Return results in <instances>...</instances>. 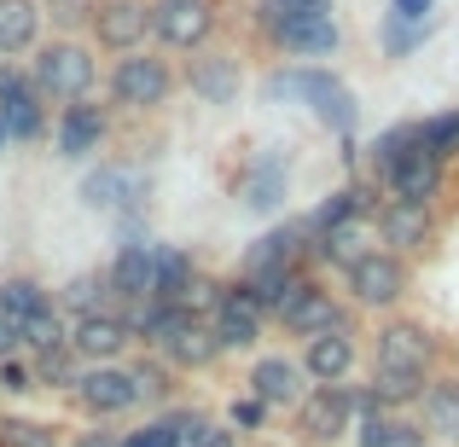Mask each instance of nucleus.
<instances>
[{"label":"nucleus","mask_w":459,"mask_h":447,"mask_svg":"<svg viewBox=\"0 0 459 447\" xmlns=\"http://www.w3.org/2000/svg\"><path fill=\"white\" fill-rule=\"evenodd\" d=\"M152 355H163L180 378H192V372H215L227 360L221 343H215V331H210V320H180L175 337H169L163 348H152Z\"/></svg>","instance_id":"nucleus-25"},{"label":"nucleus","mask_w":459,"mask_h":447,"mask_svg":"<svg viewBox=\"0 0 459 447\" xmlns=\"http://www.w3.org/2000/svg\"><path fill=\"white\" fill-rule=\"evenodd\" d=\"M93 6L100 0H41V18L53 23V35H88Z\"/></svg>","instance_id":"nucleus-39"},{"label":"nucleus","mask_w":459,"mask_h":447,"mask_svg":"<svg viewBox=\"0 0 459 447\" xmlns=\"http://www.w3.org/2000/svg\"><path fill=\"white\" fill-rule=\"evenodd\" d=\"M314 390L303 360L285 355V348H262V355H250V372H245V395H256L268 413H291L297 401Z\"/></svg>","instance_id":"nucleus-19"},{"label":"nucleus","mask_w":459,"mask_h":447,"mask_svg":"<svg viewBox=\"0 0 459 447\" xmlns=\"http://www.w3.org/2000/svg\"><path fill=\"white\" fill-rule=\"evenodd\" d=\"M332 88H343V76L332 64H273L262 76V99L268 105H308L314 111Z\"/></svg>","instance_id":"nucleus-22"},{"label":"nucleus","mask_w":459,"mask_h":447,"mask_svg":"<svg viewBox=\"0 0 459 447\" xmlns=\"http://www.w3.org/2000/svg\"><path fill=\"white\" fill-rule=\"evenodd\" d=\"M372 180L384 186V198H402V203H437V210H442V198H448V186H454V168H448V163H437V157H430L425 146H407L390 168H378Z\"/></svg>","instance_id":"nucleus-16"},{"label":"nucleus","mask_w":459,"mask_h":447,"mask_svg":"<svg viewBox=\"0 0 459 447\" xmlns=\"http://www.w3.org/2000/svg\"><path fill=\"white\" fill-rule=\"evenodd\" d=\"M355 320H360V314L343 302V291H332V285H325L320 273H314L303 291H297L280 314H273V331L291 337V343H308V337L337 331V325H355Z\"/></svg>","instance_id":"nucleus-12"},{"label":"nucleus","mask_w":459,"mask_h":447,"mask_svg":"<svg viewBox=\"0 0 459 447\" xmlns=\"http://www.w3.org/2000/svg\"><path fill=\"white\" fill-rule=\"evenodd\" d=\"M41 41H47L41 0H0V53L6 58H30Z\"/></svg>","instance_id":"nucleus-27"},{"label":"nucleus","mask_w":459,"mask_h":447,"mask_svg":"<svg viewBox=\"0 0 459 447\" xmlns=\"http://www.w3.org/2000/svg\"><path fill=\"white\" fill-rule=\"evenodd\" d=\"M65 447H123V430L117 425H88V430H70Z\"/></svg>","instance_id":"nucleus-43"},{"label":"nucleus","mask_w":459,"mask_h":447,"mask_svg":"<svg viewBox=\"0 0 459 447\" xmlns=\"http://www.w3.org/2000/svg\"><path fill=\"white\" fill-rule=\"evenodd\" d=\"M250 35L285 64H320L343 47V30H337L332 12H291V6H273V0L250 6Z\"/></svg>","instance_id":"nucleus-3"},{"label":"nucleus","mask_w":459,"mask_h":447,"mask_svg":"<svg viewBox=\"0 0 459 447\" xmlns=\"http://www.w3.org/2000/svg\"><path fill=\"white\" fill-rule=\"evenodd\" d=\"M291 198V151L285 146H262L233 168V203L250 215H280Z\"/></svg>","instance_id":"nucleus-11"},{"label":"nucleus","mask_w":459,"mask_h":447,"mask_svg":"<svg viewBox=\"0 0 459 447\" xmlns=\"http://www.w3.org/2000/svg\"><path fill=\"white\" fill-rule=\"evenodd\" d=\"M152 262H157V238H146V245H117V256L105 262V279H111L117 308L152 302Z\"/></svg>","instance_id":"nucleus-24"},{"label":"nucleus","mask_w":459,"mask_h":447,"mask_svg":"<svg viewBox=\"0 0 459 447\" xmlns=\"http://www.w3.org/2000/svg\"><path fill=\"white\" fill-rule=\"evenodd\" d=\"M227 425H233L238 436H262V430L273 425V413L256 401V395H233V401H227Z\"/></svg>","instance_id":"nucleus-40"},{"label":"nucleus","mask_w":459,"mask_h":447,"mask_svg":"<svg viewBox=\"0 0 459 447\" xmlns=\"http://www.w3.org/2000/svg\"><path fill=\"white\" fill-rule=\"evenodd\" d=\"M285 418H291V442L297 447H337V442H349V436H355V401H349V383H314Z\"/></svg>","instance_id":"nucleus-8"},{"label":"nucleus","mask_w":459,"mask_h":447,"mask_svg":"<svg viewBox=\"0 0 459 447\" xmlns=\"http://www.w3.org/2000/svg\"><path fill=\"white\" fill-rule=\"evenodd\" d=\"M0 58H6V53H0Z\"/></svg>","instance_id":"nucleus-51"},{"label":"nucleus","mask_w":459,"mask_h":447,"mask_svg":"<svg viewBox=\"0 0 459 447\" xmlns=\"http://www.w3.org/2000/svg\"><path fill=\"white\" fill-rule=\"evenodd\" d=\"M117 134H123V123L111 116V105L100 99H76V105H58L53 111V151L65 157V163H93L100 151L117 146Z\"/></svg>","instance_id":"nucleus-9"},{"label":"nucleus","mask_w":459,"mask_h":447,"mask_svg":"<svg viewBox=\"0 0 459 447\" xmlns=\"http://www.w3.org/2000/svg\"><path fill=\"white\" fill-rule=\"evenodd\" d=\"M314 116H320L325 128H332L337 140H355V123H360V105H355V93H349V82L343 88H332L320 105H314Z\"/></svg>","instance_id":"nucleus-37"},{"label":"nucleus","mask_w":459,"mask_h":447,"mask_svg":"<svg viewBox=\"0 0 459 447\" xmlns=\"http://www.w3.org/2000/svg\"><path fill=\"white\" fill-rule=\"evenodd\" d=\"M12 355H23V337H18V325L0 314V360H12Z\"/></svg>","instance_id":"nucleus-46"},{"label":"nucleus","mask_w":459,"mask_h":447,"mask_svg":"<svg viewBox=\"0 0 459 447\" xmlns=\"http://www.w3.org/2000/svg\"><path fill=\"white\" fill-rule=\"evenodd\" d=\"M204 273V262L192 256L186 245H157V262H152V302H180L192 291V279Z\"/></svg>","instance_id":"nucleus-28"},{"label":"nucleus","mask_w":459,"mask_h":447,"mask_svg":"<svg viewBox=\"0 0 459 447\" xmlns=\"http://www.w3.org/2000/svg\"><path fill=\"white\" fill-rule=\"evenodd\" d=\"M123 366H128V378H134V395H140V413H146V418H152V413H169V407L180 401V383H186V378H180V372L169 366L163 355L134 348Z\"/></svg>","instance_id":"nucleus-23"},{"label":"nucleus","mask_w":459,"mask_h":447,"mask_svg":"<svg viewBox=\"0 0 459 447\" xmlns=\"http://www.w3.org/2000/svg\"><path fill=\"white\" fill-rule=\"evenodd\" d=\"M273 6H291V12H332V0H273Z\"/></svg>","instance_id":"nucleus-47"},{"label":"nucleus","mask_w":459,"mask_h":447,"mask_svg":"<svg viewBox=\"0 0 459 447\" xmlns=\"http://www.w3.org/2000/svg\"><path fill=\"white\" fill-rule=\"evenodd\" d=\"M285 268H308V221L303 215L268 227V233L238 256V279H262V273H285Z\"/></svg>","instance_id":"nucleus-21"},{"label":"nucleus","mask_w":459,"mask_h":447,"mask_svg":"<svg viewBox=\"0 0 459 447\" xmlns=\"http://www.w3.org/2000/svg\"><path fill=\"white\" fill-rule=\"evenodd\" d=\"M82 203L100 215H128L152 203V168H140L134 157H100V163L82 175Z\"/></svg>","instance_id":"nucleus-10"},{"label":"nucleus","mask_w":459,"mask_h":447,"mask_svg":"<svg viewBox=\"0 0 459 447\" xmlns=\"http://www.w3.org/2000/svg\"><path fill=\"white\" fill-rule=\"evenodd\" d=\"M372 233H378V250L402 262H430L442 245V210L437 203H402V198H384V210L372 215Z\"/></svg>","instance_id":"nucleus-7"},{"label":"nucleus","mask_w":459,"mask_h":447,"mask_svg":"<svg viewBox=\"0 0 459 447\" xmlns=\"http://www.w3.org/2000/svg\"><path fill=\"white\" fill-rule=\"evenodd\" d=\"M53 285H41L35 273H0V314H6L12 325H30L41 320V314H53Z\"/></svg>","instance_id":"nucleus-29"},{"label":"nucleus","mask_w":459,"mask_h":447,"mask_svg":"<svg viewBox=\"0 0 459 447\" xmlns=\"http://www.w3.org/2000/svg\"><path fill=\"white\" fill-rule=\"evenodd\" d=\"M210 331L221 343V355H262V337L273 331L268 314L256 308V297H250V285L238 273H227V291H221V308L210 314Z\"/></svg>","instance_id":"nucleus-14"},{"label":"nucleus","mask_w":459,"mask_h":447,"mask_svg":"<svg viewBox=\"0 0 459 447\" xmlns=\"http://www.w3.org/2000/svg\"><path fill=\"white\" fill-rule=\"evenodd\" d=\"M180 88L198 105L227 111V105H238V93H245V58H238L233 47H204V53L180 58Z\"/></svg>","instance_id":"nucleus-15"},{"label":"nucleus","mask_w":459,"mask_h":447,"mask_svg":"<svg viewBox=\"0 0 459 447\" xmlns=\"http://www.w3.org/2000/svg\"><path fill=\"white\" fill-rule=\"evenodd\" d=\"M419 146L437 157V163L459 168V105H448L437 116H419Z\"/></svg>","instance_id":"nucleus-34"},{"label":"nucleus","mask_w":459,"mask_h":447,"mask_svg":"<svg viewBox=\"0 0 459 447\" xmlns=\"http://www.w3.org/2000/svg\"><path fill=\"white\" fill-rule=\"evenodd\" d=\"M227 6L221 0H152V47L169 58H192L221 41Z\"/></svg>","instance_id":"nucleus-6"},{"label":"nucleus","mask_w":459,"mask_h":447,"mask_svg":"<svg viewBox=\"0 0 459 447\" xmlns=\"http://www.w3.org/2000/svg\"><path fill=\"white\" fill-rule=\"evenodd\" d=\"M413 279H419L413 262L390 256V250H367L355 268L337 273V291H343V302H349L355 314H378V320H384V314H402V308H407Z\"/></svg>","instance_id":"nucleus-5"},{"label":"nucleus","mask_w":459,"mask_h":447,"mask_svg":"<svg viewBox=\"0 0 459 447\" xmlns=\"http://www.w3.org/2000/svg\"><path fill=\"white\" fill-rule=\"evenodd\" d=\"M53 302H58V314H65V320H82V314H105V308H117L105 268H82V273H70V279L53 291Z\"/></svg>","instance_id":"nucleus-30"},{"label":"nucleus","mask_w":459,"mask_h":447,"mask_svg":"<svg viewBox=\"0 0 459 447\" xmlns=\"http://www.w3.org/2000/svg\"><path fill=\"white\" fill-rule=\"evenodd\" d=\"M413 418L430 430V442H459V372L442 366L437 378L425 383V395H419Z\"/></svg>","instance_id":"nucleus-26"},{"label":"nucleus","mask_w":459,"mask_h":447,"mask_svg":"<svg viewBox=\"0 0 459 447\" xmlns=\"http://www.w3.org/2000/svg\"><path fill=\"white\" fill-rule=\"evenodd\" d=\"M23 64H30L35 93H41L53 111H58V105H76V99H100L105 64H100V53L88 47V35H53V41H41Z\"/></svg>","instance_id":"nucleus-4"},{"label":"nucleus","mask_w":459,"mask_h":447,"mask_svg":"<svg viewBox=\"0 0 459 447\" xmlns=\"http://www.w3.org/2000/svg\"><path fill=\"white\" fill-rule=\"evenodd\" d=\"M134 348L140 343H134V331H128V320L117 308L70 320V355H76L82 366H123Z\"/></svg>","instance_id":"nucleus-20"},{"label":"nucleus","mask_w":459,"mask_h":447,"mask_svg":"<svg viewBox=\"0 0 459 447\" xmlns=\"http://www.w3.org/2000/svg\"><path fill=\"white\" fill-rule=\"evenodd\" d=\"M30 372H35V390H47V395H70L76 390V378L88 366H82L70 348H53V355H30Z\"/></svg>","instance_id":"nucleus-35"},{"label":"nucleus","mask_w":459,"mask_h":447,"mask_svg":"<svg viewBox=\"0 0 459 447\" xmlns=\"http://www.w3.org/2000/svg\"><path fill=\"white\" fill-rule=\"evenodd\" d=\"M18 337H23V355H53V348H70V320L53 308V314H41V320L18 325Z\"/></svg>","instance_id":"nucleus-36"},{"label":"nucleus","mask_w":459,"mask_h":447,"mask_svg":"<svg viewBox=\"0 0 459 447\" xmlns=\"http://www.w3.org/2000/svg\"><path fill=\"white\" fill-rule=\"evenodd\" d=\"M70 407H76L88 425H117V418L140 413V395H134V378L128 366H88L70 390Z\"/></svg>","instance_id":"nucleus-18"},{"label":"nucleus","mask_w":459,"mask_h":447,"mask_svg":"<svg viewBox=\"0 0 459 447\" xmlns=\"http://www.w3.org/2000/svg\"><path fill=\"white\" fill-rule=\"evenodd\" d=\"M88 47L105 58L152 47V0H100L93 23H88Z\"/></svg>","instance_id":"nucleus-17"},{"label":"nucleus","mask_w":459,"mask_h":447,"mask_svg":"<svg viewBox=\"0 0 459 447\" xmlns=\"http://www.w3.org/2000/svg\"><path fill=\"white\" fill-rule=\"evenodd\" d=\"M35 82H30V64L23 58H0V105L6 99H18V93H30Z\"/></svg>","instance_id":"nucleus-42"},{"label":"nucleus","mask_w":459,"mask_h":447,"mask_svg":"<svg viewBox=\"0 0 459 447\" xmlns=\"http://www.w3.org/2000/svg\"><path fill=\"white\" fill-rule=\"evenodd\" d=\"M12 151V134H6V123H0V157H6Z\"/></svg>","instance_id":"nucleus-49"},{"label":"nucleus","mask_w":459,"mask_h":447,"mask_svg":"<svg viewBox=\"0 0 459 447\" xmlns=\"http://www.w3.org/2000/svg\"><path fill=\"white\" fill-rule=\"evenodd\" d=\"M430 12H437V0H390V18L402 23H430Z\"/></svg>","instance_id":"nucleus-45"},{"label":"nucleus","mask_w":459,"mask_h":447,"mask_svg":"<svg viewBox=\"0 0 459 447\" xmlns=\"http://www.w3.org/2000/svg\"><path fill=\"white\" fill-rule=\"evenodd\" d=\"M349 442L355 447H430V430L413 413H378V418H360Z\"/></svg>","instance_id":"nucleus-32"},{"label":"nucleus","mask_w":459,"mask_h":447,"mask_svg":"<svg viewBox=\"0 0 459 447\" xmlns=\"http://www.w3.org/2000/svg\"><path fill=\"white\" fill-rule=\"evenodd\" d=\"M70 430L53 418H30V413H0V447H65Z\"/></svg>","instance_id":"nucleus-33"},{"label":"nucleus","mask_w":459,"mask_h":447,"mask_svg":"<svg viewBox=\"0 0 459 447\" xmlns=\"http://www.w3.org/2000/svg\"><path fill=\"white\" fill-rule=\"evenodd\" d=\"M430 30H437V23H402V18H384V30H378L384 58H407V53H419V47L430 41Z\"/></svg>","instance_id":"nucleus-38"},{"label":"nucleus","mask_w":459,"mask_h":447,"mask_svg":"<svg viewBox=\"0 0 459 447\" xmlns=\"http://www.w3.org/2000/svg\"><path fill=\"white\" fill-rule=\"evenodd\" d=\"M448 372H459V343H448Z\"/></svg>","instance_id":"nucleus-48"},{"label":"nucleus","mask_w":459,"mask_h":447,"mask_svg":"<svg viewBox=\"0 0 459 447\" xmlns=\"http://www.w3.org/2000/svg\"><path fill=\"white\" fill-rule=\"evenodd\" d=\"M454 192H459V168H454Z\"/></svg>","instance_id":"nucleus-50"},{"label":"nucleus","mask_w":459,"mask_h":447,"mask_svg":"<svg viewBox=\"0 0 459 447\" xmlns=\"http://www.w3.org/2000/svg\"><path fill=\"white\" fill-rule=\"evenodd\" d=\"M105 105H111L117 123H140V116H163L180 93V64L163 53V47H140V53H123L105 64L100 82Z\"/></svg>","instance_id":"nucleus-1"},{"label":"nucleus","mask_w":459,"mask_h":447,"mask_svg":"<svg viewBox=\"0 0 459 447\" xmlns=\"http://www.w3.org/2000/svg\"><path fill=\"white\" fill-rule=\"evenodd\" d=\"M30 390H35L30 355H12V360H0V401H12V395H30Z\"/></svg>","instance_id":"nucleus-41"},{"label":"nucleus","mask_w":459,"mask_h":447,"mask_svg":"<svg viewBox=\"0 0 459 447\" xmlns=\"http://www.w3.org/2000/svg\"><path fill=\"white\" fill-rule=\"evenodd\" d=\"M448 366V337L419 314H384L367 331V372H402V378H437Z\"/></svg>","instance_id":"nucleus-2"},{"label":"nucleus","mask_w":459,"mask_h":447,"mask_svg":"<svg viewBox=\"0 0 459 447\" xmlns=\"http://www.w3.org/2000/svg\"><path fill=\"white\" fill-rule=\"evenodd\" d=\"M297 360H303L308 383H355V372L367 366V325L355 320L308 337V343H297Z\"/></svg>","instance_id":"nucleus-13"},{"label":"nucleus","mask_w":459,"mask_h":447,"mask_svg":"<svg viewBox=\"0 0 459 447\" xmlns=\"http://www.w3.org/2000/svg\"><path fill=\"white\" fill-rule=\"evenodd\" d=\"M0 123H6L12 146H41V140L53 134V105L30 88V93H18V99L0 105Z\"/></svg>","instance_id":"nucleus-31"},{"label":"nucleus","mask_w":459,"mask_h":447,"mask_svg":"<svg viewBox=\"0 0 459 447\" xmlns=\"http://www.w3.org/2000/svg\"><path fill=\"white\" fill-rule=\"evenodd\" d=\"M238 442H245V436H238L227 418H210V425H204V436H198V447H238Z\"/></svg>","instance_id":"nucleus-44"}]
</instances>
